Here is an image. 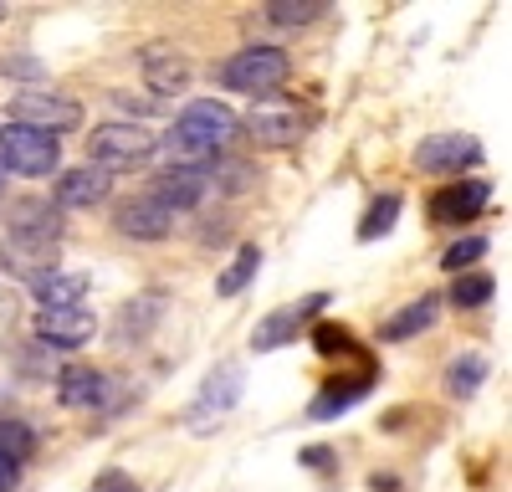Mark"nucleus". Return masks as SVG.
I'll use <instances>...</instances> for the list:
<instances>
[{
    "label": "nucleus",
    "mask_w": 512,
    "mask_h": 492,
    "mask_svg": "<svg viewBox=\"0 0 512 492\" xmlns=\"http://www.w3.org/2000/svg\"><path fill=\"white\" fill-rule=\"evenodd\" d=\"M236 134H241V123H236V113L226 103L195 98V103L180 108V118H175V129H169L164 149H169V159H175V164H210Z\"/></svg>",
    "instance_id": "1"
},
{
    "label": "nucleus",
    "mask_w": 512,
    "mask_h": 492,
    "mask_svg": "<svg viewBox=\"0 0 512 492\" xmlns=\"http://www.w3.org/2000/svg\"><path fill=\"white\" fill-rule=\"evenodd\" d=\"M0 170L26 175V180H47L62 170V139L26 129V123H6L0 129Z\"/></svg>",
    "instance_id": "2"
},
{
    "label": "nucleus",
    "mask_w": 512,
    "mask_h": 492,
    "mask_svg": "<svg viewBox=\"0 0 512 492\" xmlns=\"http://www.w3.org/2000/svg\"><path fill=\"white\" fill-rule=\"evenodd\" d=\"M216 77H221V88H231V93H251V98L272 93V88L287 82V52H277V47H246V52L226 57L216 67Z\"/></svg>",
    "instance_id": "3"
},
{
    "label": "nucleus",
    "mask_w": 512,
    "mask_h": 492,
    "mask_svg": "<svg viewBox=\"0 0 512 492\" xmlns=\"http://www.w3.org/2000/svg\"><path fill=\"white\" fill-rule=\"evenodd\" d=\"M159 149V134H149L144 123H103L88 134V154L98 170H134Z\"/></svg>",
    "instance_id": "4"
},
{
    "label": "nucleus",
    "mask_w": 512,
    "mask_h": 492,
    "mask_svg": "<svg viewBox=\"0 0 512 492\" xmlns=\"http://www.w3.org/2000/svg\"><path fill=\"white\" fill-rule=\"evenodd\" d=\"M236 123L246 129V139L256 149H287V144L303 139V113L282 98H256L246 108V118H236Z\"/></svg>",
    "instance_id": "5"
},
{
    "label": "nucleus",
    "mask_w": 512,
    "mask_h": 492,
    "mask_svg": "<svg viewBox=\"0 0 512 492\" xmlns=\"http://www.w3.org/2000/svg\"><path fill=\"white\" fill-rule=\"evenodd\" d=\"M210 180H216V159H210V164H169L164 175H154L149 200H159L164 211L175 216V211H190V205L205 200Z\"/></svg>",
    "instance_id": "6"
},
{
    "label": "nucleus",
    "mask_w": 512,
    "mask_h": 492,
    "mask_svg": "<svg viewBox=\"0 0 512 492\" xmlns=\"http://www.w3.org/2000/svg\"><path fill=\"white\" fill-rule=\"evenodd\" d=\"M11 123H26V129H41V134H67L82 123V108L62 93H16L11 103Z\"/></svg>",
    "instance_id": "7"
},
{
    "label": "nucleus",
    "mask_w": 512,
    "mask_h": 492,
    "mask_svg": "<svg viewBox=\"0 0 512 492\" xmlns=\"http://www.w3.org/2000/svg\"><path fill=\"white\" fill-rule=\"evenodd\" d=\"M323 308H328V293H313V298L292 303V308H277V313H267L262 323L251 328V349H256V354H272V349L292 344V339L308 328V318H318Z\"/></svg>",
    "instance_id": "8"
},
{
    "label": "nucleus",
    "mask_w": 512,
    "mask_h": 492,
    "mask_svg": "<svg viewBox=\"0 0 512 492\" xmlns=\"http://www.w3.org/2000/svg\"><path fill=\"white\" fill-rule=\"evenodd\" d=\"M0 272H11L21 282H36L57 272V241L52 236H26V231H11L0 241Z\"/></svg>",
    "instance_id": "9"
},
{
    "label": "nucleus",
    "mask_w": 512,
    "mask_h": 492,
    "mask_svg": "<svg viewBox=\"0 0 512 492\" xmlns=\"http://www.w3.org/2000/svg\"><path fill=\"white\" fill-rule=\"evenodd\" d=\"M98 334V318L93 308H41L36 313V339L47 344V349H82V344H93Z\"/></svg>",
    "instance_id": "10"
},
{
    "label": "nucleus",
    "mask_w": 512,
    "mask_h": 492,
    "mask_svg": "<svg viewBox=\"0 0 512 492\" xmlns=\"http://www.w3.org/2000/svg\"><path fill=\"white\" fill-rule=\"evenodd\" d=\"M241 400V369L236 364H221L216 375L205 380V390H200V400L190 405V431H210V426H221V416Z\"/></svg>",
    "instance_id": "11"
},
{
    "label": "nucleus",
    "mask_w": 512,
    "mask_h": 492,
    "mask_svg": "<svg viewBox=\"0 0 512 492\" xmlns=\"http://www.w3.org/2000/svg\"><path fill=\"white\" fill-rule=\"evenodd\" d=\"M482 159V144L472 134H431L420 149H415V164L425 175H456L466 170V164Z\"/></svg>",
    "instance_id": "12"
},
{
    "label": "nucleus",
    "mask_w": 512,
    "mask_h": 492,
    "mask_svg": "<svg viewBox=\"0 0 512 492\" xmlns=\"http://www.w3.org/2000/svg\"><path fill=\"white\" fill-rule=\"evenodd\" d=\"M487 200H492V185L487 180H451L431 195V221L441 226H456V221H472L487 211Z\"/></svg>",
    "instance_id": "13"
},
{
    "label": "nucleus",
    "mask_w": 512,
    "mask_h": 492,
    "mask_svg": "<svg viewBox=\"0 0 512 492\" xmlns=\"http://www.w3.org/2000/svg\"><path fill=\"white\" fill-rule=\"evenodd\" d=\"M113 190V175L98 170V164H82V170H57V205L67 211H88V205L108 200Z\"/></svg>",
    "instance_id": "14"
},
{
    "label": "nucleus",
    "mask_w": 512,
    "mask_h": 492,
    "mask_svg": "<svg viewBox=\"0 0 512 492\" xmlns=\"http://www.w3.org/2000/svg\"><path fill=\"white\" fill-rule=\"evenodd\" d=\"M113 226H118L123 236H134V241H164V236H169V226H175V216H169L159 200L139 195V200H123V205H118Z\"/></svg>",
    "instance_id": "15"
},
{
    "label": "nucleus",
    "mask_w": 512,
    "mask_h": 492,
    "mask_svg": "<svg viewBox=\"0 0 512 492\" xmlns=\"http://www.w3.org/2000/svg\"><path fill=\"white\" fill-rule=\"evenodd\" d=\"M139 67H144V82H149L159 98H164V93H185L190 77H195L190 57L175 52V47H149V52L139 57Z\"/></svg>",
    "instance_id": "16"
},
{
    "label": "nucleus",
    "mask_w": 512,
    "mask_h": 492,
    "mask_svg": "<svg viewBox=\"0 0 512 492\" xmlns=\"http://www.w3.org/2000/svg\"><path fill=\"white\" fill-rule=\"evenodd\" d=\"M113 380L103 375V369H88V364H67L57 375V400L72 405V410H98L108 400Z\"/></svg>",
    "instance_id": "17"
},
{
    "label": "nucleus",
    "mask_w": 512,
    "mask_h": 492,
    "mask_svg": "<svg viewBox=\"0 0 512 492\" xmlns=\"http://www.w3.org/2000/svg\"><path fill=\"white\" fill-rule=\"evenodd\" d=\"M436 318H441V298H436V293H420V298L405 303L395 318H384V323H379V339H384V344H405V339L425 334V328H431Z\"/></svg>",
    "instance_id": "18"
},
{
    "label": "nucleus",
    "mask_w": 512,
    "mask_h": 492,
    "mask_svg": "<svg viewBox=\"0 0 512 492\" xmlns=\"http://www.w3.org/2000/svg\"><path fill=\"white\" fill-rule=\"evenodd\" d=\"M31 293H36L41 308H77L82 293H88V277L82 272H47V277L31 282Z\"/></svg>",
    "instance_id": "19"
},
{
    "label": "nucleus",
    "mask_w": 512,
    "mask_h": 492,
    "mask_svg": "<svg viewBox=\"0 0 512 492\" xmlns=\"http://www.w3.org/2000/svg\"><path fill=\"white\" fill-rule=\"evenodd\" d=\"M11 231L62 241V216H57V205H52V200H21L16 211H11Z\"/></svg>",
    "instance_id": "20"
},
{
    "label": "nucleus",
    "mask_w": 512,
    "mask_h": 492,
    "mask_svg": "<svg viewBox=\"0 0 512 492\" xmlns=\"http://www.w3.org/2000/svg\"><path fill=\"white\" fill-rule=\"evenodd\" d=\"M164 313V293L154 287V293H144V298H134L123 313H118V339L123 344H134V339H144L149 328H154V318Z\"/></svg>",
    "instance_id": "21"
},
{
    "label": "nucleus",
    "mask_w": 512,
    "mask_h": 492,
    "mask_svg": "<svg viewBox=\"0 0 512 492\" xmlns=\"http://www.w3.org/2000/svg\"><path fill=\"white\" fill-rule=\"evenodd\" d=\"M482 380H487V359H482V354H461V359L446 364V390H451L456 400H472V395L482 390Z\"/></svg>",
    "instance_id": "22"
},
{
    "label": "nucleus",
    "mask_w": 512,
    "mask_h": 492,
    "mask_svg": "<svg viewBox=\"0 0 512 492\" xmlns=\"http://www.w3.org/2000/svg\"><path fill=\"white\" fill-rule=\"evenodd\" d=\"M256 267H262V246H241V252H236V262L216 277V293L221 298H236L241 293V287L256 277Z\"/></svg>",
    "instance_id": "23"
},
{
    "label": "nucleus",
    "mask_w": 512,
    "mask_h": 492,
    "mask_svg": "<svg viewBox=\"0 0 512 492\" xmlns=\"http://www.w3.org/2000/svg\"><path fill=\"white\" fill-rule=\"evenodd\" d=\"M267 21H277V26H308V21H318L328 6L323 0H267Z\"/></svg>",
    "instance_id": "24"
},
{
    "label": "nucleus",
    "mask_w": 512,
    "mask_h": 492,
    "mask_svg": "<svg viewBox=\"0 0 512 492\" xmlns=\"http://www.w3.org/2000/svg\"><path fill=\"white\" fill-rule=\"evenodd\" d=\"M395 216H400V195H379V200L369 205V216L359 221V241L390 236V231H395Z\"/></svg>",
    "instance_id": "25"
},
{
    "label": "nucleus",
    "mask_w": 512,
    "mask_h": 492,
    "mask_svg": "<svg viewBox=\"0 0 512 492\" xmlns=\"http://www.w3.org/2000/svg\"><path fill=\"white\" fill-rule=\"evenodd\" d=\"M492 298V277L487 272H461L456 282H451V303L456 308H482Z\"/></svg>",
    "instance_id": "26"
},
{
    "label": "nucleus",
    "mask_w": 512,
    "mask_h": 492,
    "mask_svg": "<svg viewBox=\"0 0 512 492\" xmlns=\"http://www.w3.org/2000/svg\"><path fill=\"white\" fill-rule=\"evenodd\" d=\"M477 257H487V236H466V241H451L446 252H441V267H446L451 277H461V272L472 267Z\"/></svg>",
    "instance_id": "27"
},
{
    "label": "nucleus",
    "mask_w": 512,
    "mask_h": 492,
    "mask_svg": "<svg viewBox=\"0 0 512 492\" xmlns=\"http://www.w3.org/2000/svg\"><path fill=\"white\" fill-rule=\"evenodd\" d=\"M31 446H36V436H31L26 421H0V457L26 462V457H31Z\"/></svg>",
    "instance_id": "28"
},
{
    "label": "nucleus",
    "mask_w": 512,
    "mask_h": 492,
    "mask_svg": "<svg viewBox=\"0 0 512 492\" xmlns=\"http://www.w3.org/2000/svg\"><path fill=\"white\" fill-rule=\"evenodd\" d=\"M93 492H144L134 477H123V472H103L98 482H93Z\"/></svg>",
    "instance_id": "29"
},
{
    "label": "nucleus",
    "mask_w": 512,
    "mask_h": 492,
    "mask_svg": "<svg viewBox=\"0 0 512 492\" xmlns=\"http://www.w3.org/2000/svg\"><path fill=\"white\" fill-rule=\"evenodd\" d=\"M113 103L128 108V113H154L159 108V98H134V93H113Z\"/></svg>",
    "instance_id": "30"
},
{
    "label": "nucleus",
    "mask_w": 512,
    "mask_h": 492,
    "mask_svg": "<svg viewBox=\"0 0 512 492\" xmlns=\"http://www.w3.org/2000/svg\"><path fill=\"white\" fill-rule=\"evenodd\" d=\"M0 67H6V77H11V72H16V77H36V72H41V62H31V57H6Z\"/></svg>",
    "instance_id": "31"
},
{
    "label": "nucleus",
    "mask_w": 512,
    "mask_h": 492,
    "mask_svg": "<svg viewBox=\"0 0 512 492\" xmlns=\"http://www.w3.org/2000/svg\"><path fill=\"white\" fill-rule=\"evenodd\" d=\"M21 482V462H11V457H0V492H11Z\"/></svg>",
    "instance_id": "32"
},
{
    "label": "nucleus",
    "mask_w": 512,
    "mask_h": 492,
    "mask_svg": "<svg viewBox=\"0 0 512 492\" xmlns=\"http://www.w3.org/2000/svg\"><path fill=\"white\" fill-rule=\"evenodd\" d=\"M303 462H308V467H328V451H323V446H308Z\"/></svg>",
    "instance_id": "33"
},
{
    "label": "nucleus",
    "mask_w": 512,
    "mask_h": 492,
    "mask_svg": "<svg viewBox=\"0 0 512 492\" xmlns=\"http://www.w3.org/2000/svg\"><path fill=\"white\" fill-rule=\"evenodd\" d=\"M0 190H6V175H0Z\"/></svg>",
    "instance_id": "34"
},
{
    "label": "nucleus",
    "mask_w": 512,
    "mask_h": 492,
    "mask_svg": "<svg viewBox=\"0 0 512 492\" xmlns=\"http://www.w3.org/2000/svg\"><path fill=\"white\" fill-rule=\"evenodd\" d=\"M0 16H6V6H0Z\"/></svg>",
    "instance_id": "35"
}]
</instances>
